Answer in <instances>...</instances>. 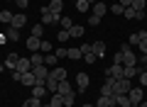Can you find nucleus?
I'll return each instance as SVG.
<instances>
[{
  "label": "nucleus",
  "mask_w": 147,
  "mask_h": 107,
  "mask_svg": "<svg viewBox=\"0 0 147 107\" xmlns=\"http://www.w3.org/2000/svg\"><path fill=\"white\" fill-rule=\"evenodd\" d=\"M132 88V83L127 78H120V80H113V95H127Z\"/></svg>",
  "instance_id": "obj_1"
},
{
  "label": "nucleus",
  "mask_w": 147,
  "mask_h": 107,
  "mask_svg": "<svg viewBox=\"0 0 147 107\" xmlns=\"http://www.w3.org/2000/svg\"><path fill=\"white\" fill-rule=\"evenodd\" d=\"M32 73H34V78H37V85H44V83H47V76H49V68L42 63V66L32 68Z\"/></svg>",
  "instance_id": "obj_2"
},
{
  "label": "nucleus",
  "mask_w": 147,
  "mask_h": 107,
  "mask_svg": "<svg viewBox=\"0 0 147 107\" xmlns=\"http://www.w3.org/2000/svg\"><path fill=\"white\" fill-rule=\"evenodd\" d=\"M39 12H42V25H54V22H59V20H61V15H54V12L49 10L47 5H44Z\"/></svg>",
  "instance_id": "obj_3"
},
{
  "label": "nucleus",
  "mask_w": 147,
  "mask_h": 107,
  "mask_svg": "<svg viewBox=\"0 0 147 107\" xmlns=\"http://www.w3.org/2000/svg\"><path fill=\"white\" fill-rule=\"evenodd\" d=\"M105 78H113V80H120L123 78V63H113V66L105 71Z\"/></svg>",
  "instance_id": "obj_4"
},
{
  "label": "nucleus",
  "mask_w": 147,
  "mask_h": 107,
  "mask_svg": "<svg viewBox=\"0 0 147 107\" xmlns=\"http://www.w3.org/2000/svg\"><path fill=\"white\" fill-rule=\"evenodd\" d=\"M142 92H145V90H142V85H140V88H130V92H127V97H130V102H132L135 107L142 102Z\"/></svg>",
  "instance_id": "obj_5"
},
{
  "label": "nucleus",
  "mask_w": 147,
  "mask_h": 107,
  "mask_svg": "<svg viewBox=\"0 0 147 107\" xmlns=\"http://www.w3.org/2000/svg\"><path fill=\"white\" fill-rule=\"evenodd\" d=\"M91 54H93L96 58L105 56V41H93V44H91Z\"/></svg>",
  "instance_id": "obj_6"
},
{
  "label": "nucleus",
  "mask_w": 147,
  "mask_h": 107,
  "mask_svg": "<svg viewBox=\"0 0 147 107\" xmlns=\"http://www.w3.org/2000/svg\"><path fill=\"white\" fill-rule=\"evenodd\" d=\"M140 73H142V68H137V66H123V78H127V80H132Z\"/></svg>",
  "instance_id": "obj_7"
},
{
  "label": "nucleus",
  "mask_w": 147,
  "mask_h": 107,
  "mask_svg": "<svg viewBox=\"0 0 147 107\" xmlns=\"http://www.w3.org/2000/svg\"><path fill=\"white\" fill-rule=\"evenodd\" d=\"M88 83H91L88 73H76V85H79V90H81V92H84L86 88H88Z\"/></svg>",
  "instance_id": "obj_8"
},
{
  "label": "nucleus",
  "mask_w": 147,
  "mask_h": 107,
  "mask_svg": "<svg viewBox=\"0 0 147 107\" xmlns=\"http://www.w3.org/2000/svg\"><path fill=\"white\" fill-rule=\"evenodd\" d=\"M66 68H61V66H54V68H49V76L52 78H57V80H66Z\"/></svg>",
  "instance_id": "obj_9"
},
{
  "label": "nucleus",
  "mask_w": 147,
  "mask_h": 107,
  "mask_svg": "<svg viewBox=\"0 0 147 107\" xmlns=\"http://www.w3.org/2000/svg\"><path fill=\"white\" fill-rule=\"evenodd\" d=\"M15 71H17V73H30V71H32L30 58H20V61H17V66H15Z\"/></svg>",
  "instance_id": "obj_10"
},
{
  "label": "nucleus",
  "mask_w": 147,
  "mask_h": 107,
  "mask_svg": "<svg viewBox=\"0 0 147 107\" xmlns=\"http://www.w3.org/2000/svg\"><path fill=\"white\" fill-rule=\"evenodd\" d=\"M20 83L22 85H27V88H32V85H37V78H34V73H22V78H20Z\"/></svg>",
  "instance_id": "obj_11"
},
{
  "label": "nucleus",
  "mask_w": 147,
  "mask_h": 107,
  "mask_svg": "<svg viewBox=\"0 0 147 107\" xmlns=\"http://www.w3.org/2000/svg\"><path fill=\"white\" fill-rule=\"evenodd\" d=\"M39 46H42V39H39V37H30V39H27V49H30L32 54L39 51Z\"/></svg>",
  "instance_id": "obj_12"
},
{
  "label": "nucleus",
  "mask_w": 147,
  "mask_h": 107,
  "mask_svg": "<svg viewBox=\"0 0 147 107\" xmlns=\"http://www.w3.org/2000/svg\"><path fill=\"white\" fill-rule=\"evenodd\" d=\"M49 92H47V88L44 85H32V97H39V100H44Z\"/></svg>",
  "instance_id": "obj_13"
},
{
  "label": "nucleus",
  "mask_w": 147,
  "mask_h": 107,
  "mask_svg": "<svg viewBox=\"0 0 147 107\" xmlns=\"http://www.w3.org/2000/svg\"><path fill=\"white\" fill-rule=\"evenodd\" d=\"M123 17H127V20H142V17H145V12H137V10H132V7H125Z\"/></svg>",
  "instance_id": "obj_14"
},
{
  "label": "nucleus",
  "mask_w": 147,
  "mask_h": 107,
  "mask_svg": "<svg viewBox=\"0 0 147 107\" xmlns=\"http://www.w3.org/2000/svg\"><path fill=\"white\" fill-rule=\"evenodd\" d=\"M113 105H115V97H108V95H100L96 102V107H113Z\"/></svg>",
  "instance_id": "obj_15"
},
{
  "label": "nucleus",
  "mask_w": 147,
  "mask_h": 107,
  "mask_svg": "<svg viewBox=\"0 0 147 107\" xmlns=\"http://www.w3.org/2000/svg\"><path fill=\"white\" fill-rule=\"evenodd\" d=\"M12 27H15V29H22V27L27 25V17L25 15H12V22H10Z\"/></svg>",
  "instance_id": "obj_16"
},
{
  "label": "nucleus",
  "mask_w": 147,
  "mask_h": 107,
  "mask_svg": "<svg viewBox=\"0 0 147 107\" xmlns=\"http://www.w3.org/2000/svg\"><path fill=\"white\" fill-rule=\"evenodd\" d=\"M142 39H147V32L142 29V32H135V34H130V46H137Z\"/></svg>",
  "instance_id": "obj_17"
},
{
  "label": "nucleus",
  "mask_w": 147,
  "mask_h": 107,
  "mask_svg": "<svg viewBox=\"0 0 147 107\" xmlns=\"http://www.w3.org/2000/svg\"><path fill=\"white\" fill-rule=\"evenodd\" d=\"M105 12H108V5L105 3H93V15L96 17H103Z\"/></svg>",
  "instance_id": "obj_18"
},
{
  "label": "nucleus",
  "mask_w": 147,
  "mask_h": 107,
  "mask_svg": "<svg viewBox=\"0 0 147 107\" xmlns=\"http://www.w3.org/2000/svg\"><path fill=\"white\" fill-rule=\"evenodd\" d=\"M5 37H7V41H17V39H20V29H15V27H7V29H5Z\"/></svg>",
  "instance_id": "obj_19"
},
{
  "label": "nucleus",
  "mask_w": 147,
  "mask_h": 107,
  "mask_svg": "<svg viewBox=\"0 0 147 107\" xmlns=\"http://www.w3.org/2000/svg\"><path fill=\"white\" fill-rule=\"evenodd\" d=\"M47 7L54 12V15H61V10H64V3H61V0H52V3H49Z\"/></svg>",
  "instance_id": "obj_20"
},
{
  "label": "nucleus",
  "mask_w": 147,
  "mask_h": 107,
  "mask_svg": "<svg viewBox=\"0 0 147 107\" xmlns=\"http://www.w3.org/2000/svg\"><path fill=\"white\" fill-rule=\"evenodd\" d=\"M49 105H52V107H64V95H61V92H54L52 100H49Z\"/></svg>",
  "instance_id": "obj_21"
},
{
  "label": "nucleus",
  "mask_w": 147,
  "mask_h": 107,
  "mask_svg": "<svg viewBox=\"0 0 147 107\" xmlns=\"http://www.w3.org/2000/svg\"><path fill=\"white\" fill-rule=\"evenodd\" d=\"M115 105L118 107H132V102H130L127 95H115Z\"/></svg>",
  "instance_id": "obj_22"
},
{
  "label": "nucleus",
  "mask_w": 147,
  "mask_h": 107,
  "mask_svg": "<svg viewBox=\"0 0 147 107\" xmlns=\"http://www.w3.org/2000/svg\"><path fill=\"white\" fill-rule=\"evenodd\" d=\"M69 37H74V39H81V37H84V27H81V25H74L71 29H69Z\"/></svg>",
  "instance_id": "obj_23"
},
{
  "label": "nucleus",
  "mask_w": 147,
  "mask_h": 107,
  "mask_svg": "<svg viewBox=\"0 0 147 107\" xmlns=\"http://www.w3.org/2000/svg\"><path fill=\"white\" fill-rule=\"evenodd\" d=\"M17 61H20V56H17V54H7V58H5V66H7V68H12V71H15Z\"/></svg>",
  "instance_id": "obj_24"
},
{
  "label": "nucleus",
  "mask_w": 147,
  "mask_h": 107,
  "mask_svg": "<svg viewBox=\"0 0 147 107\" xmlns=\"http://www.w3.org/2000/svg\"><path fill=\"white\" fill-rule=\"evenodd\" d=\"M66 56L71 58V61H79L84 54H81V49H74V46H71V49H66Z\"/></svg>",
  "instance_id": "obj_25"
},
{
  "label": "nucleus",
  "mask_w": 147,
  "mask_h": 107,
  "mask_svg": "<svg viewBox=\"0 0 147 107\" xmlns=\"http://www.w3.org/2000/svg\"><path fill=\"white\" fill-rule=\"evenodd\" d=\"M30 63H32V68H34V66H42V63H44V56H42V54H37V51H34V54H32V56H30Z\"/></svg>",
  "instance_id": "obj_26"
},
{
  "label": "nucleus",
  "mask_w": 147,
  "mask_h": 107,
  "mask_svg": "<svg viewBox=\"0 0 147 107\" xmlns=\"http://www.w3.org/2000/svg\"><path fill=\"white\" fill-rule=\"evenodd\" d=\"M57 61H59L57 54H47V56H44V66H47V68H54V66H57Z\"/></svg>",
  "instance_id": "obj_27"
},
{
  "label": "nucleus",
  "mask_w": 147,
  "mask_h": 107,
  "mask_svg": "<svg viewBox=\"0 0 147 107\" xmlns=\"http://www.w3.org/2000/svg\"><path fill=\"white\" fill-rule=\"evenodd\" d=\"M132 10H137V12H145V7H147V0H132Z\"/></svg>",
  "instance_id": "obj_28"
},
{
  "label": "nucleus",
  "mask_w": 147,
  "mask_h": 107,
  "mask_svg": "<svg viewBox=\"0 0 147 107\" xmlns=\"http://www.w3.org/2000/svg\"><path fill=\"white\" fill-rule=\"evenodd\" d=\"M22 107H42V100L39 97H30V100L22 102Z\"/></svg>",
  "instance_id": "obj_29"
},
{
  "label": "nucleus",
  "mask_w": 147,
  "mask_h": 107,
  "mask_svg": "<svg viewBox=\"0 0 147 107\" xmlns=\"http://www.w3.org/2000/svg\"><path fill=\"white\" fill-rule=\"evenodd\" d=\"M76 10H79V12H88L91 10V3H86V0H76Z\"/></svg>",
  "instance_id": "obj_30"
},
{
  "label": "nucleus",
  "mask_w": 147,
  "mask_h": 107,
  "mask_svg": "<svg viewBox=\"0 0 147 107\" xmlns=\"http://www.w3.org/2000/svg\"><path fill=\"white\" fill-rule=\"evenodd\" d=\"M59 92H61V95H69V92H71V85H69V80H59Z\"/></svg>",
  "instance_id": "obj_31"
},
{
  "label": "nucleus",
  "mask_w": 147,
  "mask_h": 107,
  "mask_svg": "<svg viewBox=\"0 0 147 107\" xmlns=\"http://www.w3.org/2000/svg\"><path fill=\"white\" fill-rule=\"evenodd\" d=\"M42 34H44V25L39 22V25L32 27V37H39V39H42Z\"/></svg>",
  "instance_id": "obj_32"
},
{
  "label": "nucleus",
  "mask_w": 147,
  "mask_h": 107,
  "mask_svg": "<svg viewBox=\"0 0 147 107\" xmlns=\"http://www.w3.org/2000/svg\"><path fill=\"white\" fill-rule=\"evenodd\" d=\"M0 22L10 25V22H12V12H10V10H3V12H0Z\"/></svg>",
  "instance_id": "obj_33"
},
{
  "label": "nucleus",
  "mask_w": 147,
  "mask_h": 107,
  "mask_svg": "<svg viewBox=\"0 0 147 107\" xmlns=\"http://www.w3.org/2000/svg\"><path fill=\"white\" fill-rule=\"evenodd\" d=\"M59 25H61V29H71L74 22H71V17H61V20H59Z\"/></svg>",
  "instance_id": "obj_34"
},
{
  "label": "nucleus",
  "mask_w": 147,
  "mask_h": 107,
  "mask_svg": "<svg viewBox=\"0 0 147 107\" xmlns=\"http://www.w3.org/2000/svg\"><path fill=\"white\" fill-rule=\"evenodd\" d=\"M110 10H113V15H123V12H125V7H123L120 3H113V5H110Z\"/></svg>",
  "instance_id": "obj_35"
},
{
  "label": "nucleus",
  "mask_w": 147,
  "mask_h": 107,
  "mask_svg": "<svg viewBox=\"0 0 147 107\" xmlns=\"http://www.w3.org/2000/svg\"><path fill=\"white\" fill-rule=\"evenodd\" d=\"M74 105V92H69V95H64V107H71Z\"/></svg>",
  "instance_id": "obj_36"
},
{
  "label": "nucleus",
  "mask_w": 147,
  "mask_h": 107,
  "mask_svg": "<svg viewBox=\"0 0 147 107\" xmlns=\"http://www.w3.org/2000/svg\"><path fill=\"white\" fill-rule=\"evenodd\" d=\"M88 25H91V27H98V25H100V17H96V15H88Z\"/></svg>",
  "instance_id": "obj_37"
},
{
  "label": "nucleus",
  "mask_w": 147,
  "mask_h": 107,
  "mask_svg": "<svg viewBox=\"0 0 147 107\" xmlns=\"http://www.w3.org/2000/svg\"><path fill=\"white\" fill-rule=\"evenodd\" d=\"M57 39H59V41H66V39H69V29H61V32L57 34Z\"/></svg>",
  "instance_id": "obj_38"
},
{
  "label": "nucleus",
  "mask_w": 147,
  "mask_h": 107,
  "mask_svg": "<svg viewBox=\"0 0 147 107\" xmlns=\"http://www.w3.org/2000/svg\"><path fill=\"white\" fill-rule=\"evenodd\" d=\"M137 78H140V85L145 88V85H147V71H142V73H140V76H137Z\"/></svg>",
  "instance_id": "obj_39"
},
{
  "label": "nucleus",
  "mask_w": 147,
  "mask_h": 107,
  "mask_svg": "<svg viewBox=\"0 0 147 107\" xmlns=\"http://www.w3.org/2000/svg\"><path fill=\"white\" fill-rule=\"evenodd\" d=\"M79 49H81V54H84V56H86V54H91V44H81Z\"/></svg>",
  "instance_id": "obj_40"
},
{
  "label": "nucleus",
  "mask_w": 147,
  "mask_h": 107,
  "mask_svg": "<svg viewBox=\"0 0 147 107\" xmlns=\"http://www.w3.org/2000/svg\"><path fill=\"white\" fill-rule=\"evenodd\" d=\"M39 51H52V44H49V41H44V39H42V46H39Z\"/></svg>",
  "instance_id": "obj_41"
},
{
  "label": "nucleus",
  "mask_w": 147,
  "mask_h": 107,
  "mask_svg": "<svg viewBox=\"0 0 147 107\" xmlns=\"http://www.w3.org/2000/svg\"><path fill=\"white\" fill-rule=\"evenodd\" d=\"M137 49H140V51H142V54H147V39H142V41H140V44H137Z\"/></svg>",
  "instance_id": "obj_42"
},
{
  "label": "nucleus",
  "mask_w": 147,
  "mask_h": 107,
  "mask_svg": "<svg viewBox=\"0 0 147 107\" xmlns=\"http://www.w3.org/2000/svg\"><path fill=\"white\" fill-rule=\"evenodd\" d=\"M15 3H17V7H20V10H25V7L30 5V0H15Z\"/></svg>",
  "instance_id": "obj_43"
},
{
  "label": "nucleus",
  "mask_w": 147,
  "mask_h": 107,
  "mask_svg": "<svg viewBox=\"0 0 147 107\" xmlns=\"http://www.w3.org/2000/svg\"><path fill=\"white\" fill-rule=\"evenodd\" d=\"M54 54H57V58H64V56H66V49H57Z\"/></svg>",
  "instance_id": "obj_44"
},
{
  "label": "nucleus",
  "mask_w": 147,
  "mask_h": 107,
  "mask_svg": "<svg viewBox=\"0 0 147 107\" xmlns=\"http://www.w3.org/2000/svg\"><path fill=\"white\" fill-rule=\"evenodd\" d=\"M113 63H123V54H120V51H118L115 56H113Z\"/></svg>",
  "instance_id": "obj_45"
},
{
  "label": "nucleus",
  "mask_w": 147,
  "mask_h": 107,
  "mask_svg": "<svg viewBox=\"0 0 147 107\" xmlns=\"http://www.w3.org/2000/svg\"><path fill=\"white\" fill-rule=\"evenodd\" d=\"M84 58H86V63H93V61H96V56H93V54H86Z\"/></svg>",
  "instance_id": "obj_46"
},
{
  "label": "nucleus",
  "mask_w": 147,
  "mask_h": 107,
  "mask_svg": "<svg viewBox=\"0 0 147 107\" xmlns=\"http://www.w3.org/2000/svg\"><path fill=\"white\" fill-rule=\"evenodd\" d=\"M20 78H22V73H17V71H12V80H15V83H20Z\"/></svg>",
  "instance_id": "obj_47"
},
{
  "label": "nucleus",
  "mask_w": 147,
  "mask_h": 107,
  "mask_svg": "<svg viewBox=\"0 0 147 107\" xmlns=\"http://www.w3.org/2000/svg\"><path fill=\"white\" fill-rule=\"evenodd\" d=\"M120 5H123V7H130V5H132V0H120Z\"/></svg>",
  "instance_id": "obj_48"
},
{
  "label": "nucleus",
  "mask_w": 147,
  "mask_h": 107,
  "mask_svg": "<svg viewBox=\"0 0 147 107\" xmlns=\"http://www.w3.org/2000/svg\"><path fill=\"white\" fill-rule=\"evenodd\" d=\"M5 41H7V37H5V34H0V44H5Z\"/></svg>",
  "instance_id": "obj_49"
},
{
  "label": "nucleus",
  "mask_w": 147,
  "mask_h": 107,
  "mask_svg": "<svg viewBox=\"0 0 147 107\" xmlns=\"http://www.w3.org/2000/svg\"><path fill=\"white\" fill-rule=\"evenodd\" d=\"M142 63H145V66H147V54H142Z\"/></svg>",
  "instance_id": "obj_50"
},
{
  "label": "nucleus",
  "mask_w": 147,
  "mask_h": 107,
  "mask_svg": "<svg viewBox=\"0 0 147 107\" xmlns=\"http://www.w3.org/2000/svg\"><path fill=\"white\" fill-rule=\"evenodd\" d=\"M137 107H147V102H140V105H137Z\"/></svg>",
  "instance_id": "obj_51"
},
{
  "label": "nucleus",
  "mask_w": 147,
  "mask_h": 107,
  "mask_svg": "<svg viewBox=\"0 0 147 107\" xmlns=\"http://www.w3.org/2000/svg\"><path fill=\"white\" fill-rule=\"evenodd\" d=\"M86 3H91V5H93V3H98V0H86Z\"/></svg>",
  "instance_id": "obj_52"
},
{
  "label": "nucleus",
  "mask_w": 147,
  "mask_h": 107,
  "mask_svg": "<svg viewBox=\"0 0 147 107\" xmlns=\"http://www.w3.org/2000/svg\"><path fill=\"white\" fill-rule=\"evenodd\" d=\"M42 107H52V105H49V102H47V105H42Z\"/></svg>",
  "instance_id": "obj_53"
},
{
  "label": "nucleus",
  "mask_w": 147,
  "mask_h": 107,
  "mask_svg": "<svg viewBox=\"0 0 147 107\" xmlns=\"http://www.w3.org/2000/svg\"><path fill=\"white\" fill-rule=\"evenodd\" d=\"M0 73H3V63H0Z\"/></svg>",
  "instance_id": "obj_54"
},
{
  "label": "nucleus",
  "mask_w": 147,
  "mask_h": 107,
  "mask_svg": "<svg viewBox=\"0 0 147 107\" xmlns=\"http://www.w3.org/2000/svg\"><path fill=\"white\" fill-rule=\"evenodd\" d=\"M84 107H93V105H84Z\"/></svg>",
  "instance_id": "obj_55"
},
{
  "label": "nucleus",
  "mask_w": 147,
  "mask_h": 107,
  "mask_svg": "<svg viewBox=\"0 0 147 107\" xmlns=\"http://www.w3.org/2000/svg\"><path fill=\"white\" fill-rule=\"evenodd\" d=\"M74 3H76V0H74Z\"/></svg>",
  "instance_id": "obj_56"
}]
</instances>
